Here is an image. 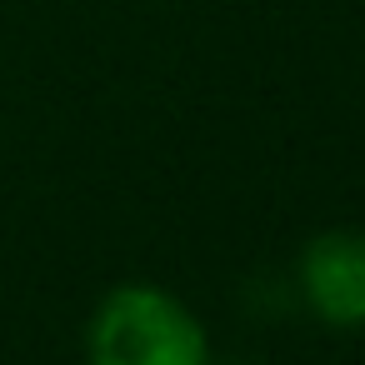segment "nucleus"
Wrapping results in <instances>:
<instances>
[{"instance_id": "f257e3e1", "label": "nucleus", "mask_w": 365, "mask_h": 365, "mask_svg": "<svg viewBox=\"0 0 365 365\" xmlns=\"http://www.w3.org/2000/svg\"><path fill=\"white\" fill-rule=\"evenodd\" d=\"M86 365H215V345L185 295L160 280H120L86 320Z\"/></svg>"}, {"instance_id": "f03ea898", "label": "nucleus", "mask_w": 365, "mask_h": 365, "mask_svg": "<svg viewBox=\"0 0 365 365\" xmlns=\"http://www.w3.org/2000/svg\"><path fill=\"white\" fill-rule=\"evenodd\" d=\"M290 295L325 330H365V225L315 230L290 265Z\"/></svg>"}]
</instances>
